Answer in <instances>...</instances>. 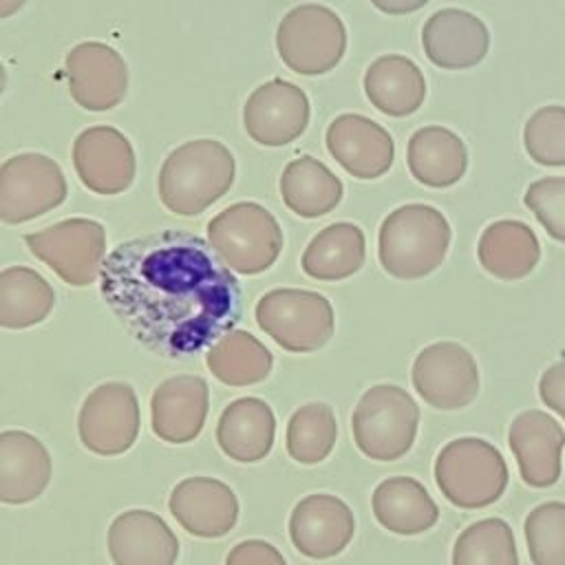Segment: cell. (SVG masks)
<instances>
[{"label":"cell","instance_id":"cell-7","mask_svg":"<svg viewBox=\"0 0 565 565\" xmlns=\"http://www.w3.org/2000/svg\"><path fill=\"white\" fill-rule=\"evenodd\" d=\"M276 51L285 66L298 75L329 73L347 51L344 22L324 4H298L278 22Z\"/></svg>","mask_w":565,"mask_h":565},{"label":"cell","instance_id":"cell-17","mask_svg":"<svg viewBox=\"0 0 565 565\" xmlns=\"http://www.w3.org/2000/svg\"><path fill=\"white\" fill-rule=\"evenodd\" d=\"M324 141L331 157L355 179H377L391 170L395 159L388 130L355 113L338 115L329 124Z\"/></svg>","mask_w":565,"mask_h":565},{"label":"cell","instance_id":"cell-1","mask_svg":"<svg viewBox=\"0 0 565 565\" xmlns=\"http://www.w3.org/2000/svg\"><path fill=\"white\" fill-rule=\"evenodd\" d=\"M99 294L126 331L163 358H188L241 318V285L212 245L185 230L119 243L104 260Z\"/></svg>","mask_w":565,"mask_h":565},{"label":"cell","instance_id":"cell-24","mask_svg":"<svg viewBox=\"0 0 565 565\" xmlns=\"http://www.w3.org/2000/svg\"><path fill=\"white\" fill-rule=\"evenodd\" d=\"M274 411L258 397H238L230 402L216 424L218 448L238 463L265 459L274 446Z\"/></svg>","mask_w":565,"mask_h":565},{"label":"cell","instance_id":"cell-6","mask_svg":"<svg viewBox=\"0 0 565 565\" xmlns=\"http://www.w3.org/2000/svg\"><path fill=\"white\" fill-rule=\"evenodd\" d=\"M419 408L395 384H375L358 402L351 415L353 441L362 455L375 461L404 457L417 435Z\"/></svg>","mask_w":565,"mask_h":565},{"label":"cell","instance_id":"cell-19","mask_svg":"<svg viewBox=\"0 0 565 565\" xmlns=\"http://www.w3.org/2000/svg\"><path fill=\"white\" fill-rule=\"evenodd\" d=\"M210 388L201 375H172L150 397L152 433L168 444L194 441L205 424Z\"/></svg>","mask_w":565,"mask_h":565},{"label":"cell","instance_id":"cell-13","mask_svg":"<svg viewBox=\"0 0 565 565\" xmlns=\"http://www.w3.org/2000/svg\"><path fill=\"white\" fill-rule=\"evenodd\" d=\"M68 93L86 110L104 113L119 106L128 90L124 57L104 42H79L64 60Z\"/></svg>","mask_w":565,"mask_h":565},{"label":"cell","instance_id":"cell-3","mask_svg":"<svg viewBox=\"0 0 565 565\" xmlns=\"http://www.w3.org/2000/svg\"><path fill=\"white\" fill-rule=\"evenodd\" d=\"M450 238V223L437 207L408 203L384 216L377 234V258L388 276L417 280L444 263Z\"/></svg>","mask_w":565,"mask_h":565},{"label":"cell","instance_id":"cell-29","mask_svg":"<svg viewBox=\"0 0 565 565\" xmlns=\"http://www.w3.org/2000/svg\"><path fill=\"white\" fill-rule=\"evenodd\" d=\"M280 196L294 214L318 218L335 210L342 201V181L322 161L305 154L285 166Z\"/></svg>","mask_w":565,"mask_h":565},{"label":"cell","instance_id":"cell-32","mask_svg":"<svg viewBox=\"0 0 565 565\" xmlns=\"http://www.w3.org/2000/svg\"><path fill=\"white\" fill-rule=\"evenodd\" d=\"M55 305L53 287L31 267L11 265L0 274V324L26 329L42 322Z\"/></svg>","mask_w":565,"mask_h":565},{"label":"cell","instance_id":"cell-25","mask_svg":"<svg viewBox=\"0 0 565 565\" xmlns=\"http://www.w3.org/2000/svg\"><path fill=\"white\" fill-rule=\"evenodd\" d=\"M406 163L415 181L428 188H450L468 170L463 139L444 126L415 130L406 146Z\"/></svg>","mask_w":565,"mask_h":565},{"label":"cell","instance_id":"cell-4","mask_svg":"<svg viewBox=\"0 0 565 565\" xmlns=\"http://www.w3.org/2000/svg\"><path fill=\"white\" fill-rule=\"evenodd\" d=\"M205 232L216 256L236 274H260L282 252V230L276 216L254 201H238L221 210Z\"/></svg>","mask_w":565,"mask_h":565},{"label":"cell","instance_id":"cell-35","mask_svg":"<svg viewBox=\"0 0 565 565\" xmlns=\"http://www.w3.org/2000/svg\"><path fill=\"white\" fill-rule=\"evenodd\" d=\"M525 543L534 565H565V503L545 501L525 516Z\"/></svg>","mask_w":565,"mask_h":565},{"label":"cell","instance_id":"cell-36","mask_svg":"<svg viewBox=\"0 0 565 565\" xmlns=\"http://www.w3.org/2000/svg\"><path fill=\"white\" fill-rule=\"evenodd\" d=\"M523 146L539 166H565V106L550 104L534 110L523 128Z\"/></svg>","mask_w":565,"mask_h":565},{"label":"cell","instance_id":"cell-40","mask_svg":"<svg viewBox=\"0 0 565 565\" xmlns=\"http://www.w3.org/2000/svg\"><path fill=\"white\" fill-rule=\"evenodd\" d=\"M430 0H371V4L388 15H406L413 13L417 9H422L424 4H428Z\"/></svg>","mask_w":565,"mask_h":565},{"label":"cell","instance_id":"cell-27","mask_svg":"<svg viewBox=\"0 0 565 565\" xmlns=\"http://www.w3.org/2000/svg\"><path fill=\"white\" fill-rule=\"evenodd\" d=\"M477 258L499 280H519L532 274L541 260V243L534 230L521 221L503 218L490 223L479 238Z\"/></svg>","mask_w":565,"mask_h":565},{"label":"cell","instance_id":"cell-8","mask_svg":"<svg viewBox=\"0 0 565 565\" xmlns=\"http://www.w3.org/2000/svg\"><path fill=\"white\" fill-rule=\"evenodd\" d=\"M258 327L289 353H311L324 347L335 329L331 302L316 291L278 287L258 298Z\"/></svg>","mask_w":565,"mask_h":565},{"label":"cell","instance_id":"cell-2","mask_svg":"<svg viewBox=\"0 0 565 565\" xmlns=\"http://www.w3.org/2000/svg\"><path fill=\"white\" fill-rule=\"evenodd\" d=\"M236 163L225 143L194 139L177 146L163 161L157 179L161 203L179 216L205 212L230 192Z\"/></svg>","mask_w":565,"mask_h":565},{"label":"cell","instance_id":"cell-33","mask_svg":"<svg viewBox=\"0 0 565 565\" xmlns=\"http://www.w3.org/2000/svg\"><path fill=\"white\" fill-rule=\"evenodd\" d=\"M338 422L329 404H305L289 417L287 424V452L305 466L320 463L335 446Z\"/></svg>","mask_w":565,"mask_h":565},{"label":"cell","instance_id":"cell-30","mask_svg":"<svg viewBox=\"0 0 565 565\" xmlns=\"http://www.w3.org/2000/svg\"><path fill=\"white\" fill-rule=\"evenodd\" d=\"M366 256L364 232L353 223H331L320 230L302 252V271L316 280L353 276Z\"/></svg>","mask_w":565,"mask_h":565},{"label":"cell","instance_id":"cell-20","mask_svg":"<svg viewBox=\"0 0 565 565\" xmlns=\"http://www.w3.org/2000/svg\"><path fill=\"white\" fill-rule=\"evenodd\" d=\"M422 46L426 57L446 71L477 66L488 49L490 33L481 18L463 9H439L422 29Z\"/></svg>","mask_w":565,"mask_h":565},{"label":"cell","instance_id":"cell-31","mask_svg":"<svg viewBox=\"0 0 565 565\" xmlns=\"http://www.w3.org/2000/svg\"><path fill=\"white\" fill-rule=\"evenodd\" d=\"M205 364L218 382L227 386H249L271 373L274 355L249 331L232 329L207 349Z\"/></svg>","mask_w":565,"mask_h":565},{"label":"cell","instance_id":"cell-21","mask_svg":"<svg viewBox=\"0 0 565 565\" xmlns=\"http://www.w3.org/2000/svg\"><path fill=\"white\" fill-rule=\"evenodd\" d=\"M168 508L185 532L201 539L225 536L238 519L234 490L212 477H188L179 481L170 492Z\"/></svg>","mask_w":565,"mask_h":565},{"label":"cell","instance_id":"cell-12","mask_svg":"<svg viewBox=\"0 0 565 565\" xmlns=\"http://www.w3.org/2000/svg\"><path fill=\"white\" fill-rule=\"evenodd\" d=\"M417 395L439 411H459L479 393V369L472 353L457 342H433L413 362Z\"/></svg>","mask_w":565,"mask_h":565},{"label":"cell","instance_id":"cell-9","mask_svg":"<svg viewBox=\"0 0 565 565\" xmlns=\"http://www.w3.org/2000/svg\"><path fill=\"white\" fill-rule=\"evenodd\" d=\"M24 243L35 258L73 287H84L99 278L106 260V232L93 218H64L29 232Z\"/></svg>","mask_w":565,"mask_h":565},{"label":"cell","instance_id":"cell-38","mask_svg":"<svg viewBox=\"0 0 565 565\" xmlns=\"http://www.w3.org/2000/svg\"><path fill=\"white\" fill-rule=\"evenodd\" d=\"M225 565H287L278 547L260 539L236 543L225 556Z\"/></svg>","mask_w":565,"mask_h":565},{"label":"cell","instance_id":"cell-14","mask_svg":"<svg viewBox=\"0 0 565 565\" xmlns=\"http://www.w3.org/2000/svg\"><path fill=\"white\" fill-rule=\"evenodd\" d=\"M73 166L79 181L95 194L113 196L135 181L132 143L113 126H90L73 141Z\"/></svg>","mask_w":565,"mask_h":565},{"label":"cell","instance_id":"cell-37","mask_svg":"<svg viewBox=\"0 0 565 565\" xmlns=\"http://www.w3.org/2000/svg\"><path fill=\"white\" fill-rule=\"evenodd\" d=\"M523 203L552 238L565 243V177H543L532 181Z\"/></svg>","mask_w":565,"mask_h":565},{"label":"cell","instance_id":"cell-34","mask_svg":"<svg viewBox=\"0 0 565 565\" xmlns=\"http://www.w3.org/2000/svg\"><path fill=\"white\" fill-rule=\"evenodd\" d=\"M452 565H519L512 527L497 516L470 523L455 541Z\"/></svg>","mask_w":565,"mask_h":565},{"label":"cell","instance_id":"cell-41","mask_svg":"<svg viewBox=\"0 0 565 565\" xmlns=\"http://www.w3.org/2000/svg\"><path fill=\"white\" fill-rule=\"evenodd\" d=\"M26 0H0V18L13 15Z\"/></svg>","mask_w":565,"mask_h":565},{"label":"cell","instance_id":"cell-10","mask_svg":"<svg viewBox=\"0 0 565 565\" xmlns=\"http://www.w3.org/2000/svg\"><path fill=\"white\" fill-rule=\"evenodd\" d=\"M66 199L62 168L46 154L22 152L0 168V218L18 225L55 210Z\"/></svg>","mask_w":565,"mask_h":565},{"label":"cell","instance_id":"cell-23","mask_svg":"<svg viewBox=\"0 0 565 565\" xmlns=\"http://www.w3.org/2000/svg\"><path fill=\"white\" fill-rule=\"evenodd\" d=\"M51 481L46 446L26 430L0 433V501L22 505L38 499Z\"/></svg>","mask_w":565,"mask_h":565},{"label":"cell","instance_id":"cell-26","mask_svg":"<svg viewBox=\"0 0 565 565\" xmlns=\"http://www.w3.org/2000/svg\"><path fill=\"white\" fill-rule=\"evenodd\" d=\"M369 102L388 117L413 115L426 97V79L419 66L399 53L380 55L364 71Z\"/></svg>","mask_w":565,"mask_h":565},{"label":"cell","instance_id":"cell-18","mask_svg":"<svg viewBox=\"0 0 565 565\" xmlns=\"http://www.w3.org/2000/svg\"><path fill=\"white\" fill-rule=\"evenodd\" d=\"M508 444L527 486L550 488L558 481L565 430L552 415L536 408L519 413L510 424Z\"/></svg>","mask_w":565,"mask_h":565},{"label":"cell","instance_id":"cell-39","mask_svg":"<svg viewBox=\"0 0 565 565\" xmlns=\"http://www.w3.org/2000/svg\"><path fill=\"white\" fill-rule=\"evenodd\" d=\"M539 395L547 408L565 419V360L543 371L539 380Z\"/></svg>","mask_w":565,"mask_h":565},{"label":"cell","instance_id":"cell-28","mask_svg":"<svg viewBox=\"0 0 565 565\" xmlns=\"http://www.w3.org/2000/svg\"><path fill=\"white\" fill-rule=\"evenodd\" d=\"M371 508L377 523L399 536L422 534L439 519L437 503L413 477H388L377 483Z\"/></svg>","mask_w":565,"mask_h":565},{"label":"cell","instance_id":"cell-16","mask_svg":"<svg viewBox=\"0 0 565 565\" xmlns=\"http://www.w3.org/2000/svg\"><path fill=\"white\" fill-rule=\"evenodd\" d=\"M353 532V512L335 494H307L289 514V539L307 558L322 561L340 554L351 543Z\"/></svg>","mask_w":565,"mask_h":565},{"label":"cell","instance_id":"cell-15","mask_svg":"<svg viewBox=\"0 0 565 565\" xmlns=\"http://www.w3.org/2000/svg\"><path fill=\"white\" fill-rule=\"evenodd\" d=\"M309 124V99L296 84L274 77L252 90L243 106L245 132L260 146L278 148L298 139Z\"/></svg>","mask_w":565,"mask_h":565},{"label":"cell","instance_id":"cell-22","mask_svg":"<svg viewBox=\"0 0 565 565\" xmlns=\"http://www.w3.org/2000/svg\"><path fill=\"white\" fill-rule=\"evenodd\" d=\"M108 554L115 565H174L179 541L150 510H128L108 527Z\"/></svg>","mask_w":565,"mask_h":565},{"label":"cell","instance_id":"cell-5","mask_svg":"<svg viewBox=\"0 0 565 565\" xmlns=\"http://www.w3.org/2000/svg\"><path fill=\"white\" fill-rule=\"evenodd\" d=\"M435 481L452 505L479 510L505 492L508 466L499 448L490 441L459 437L437 452Z\"/></svg>","mask_w":565,"mask_h":565},{"label":"cell","instance_id":"cell-11","mask_svg":"<svg viewBox=\"0 0 565 565\" xmlns=\"http://www.w3.org/2000/svg\"><path fill=\"white\" fill-rule=\"evenodd\" d=\"M77 433L84 448L102 457H115L132 448L139 435L137 393L126 382L95 386L82 402Z\"/></svg>","mask_w":565,"mask_h":565}]
</instances>
